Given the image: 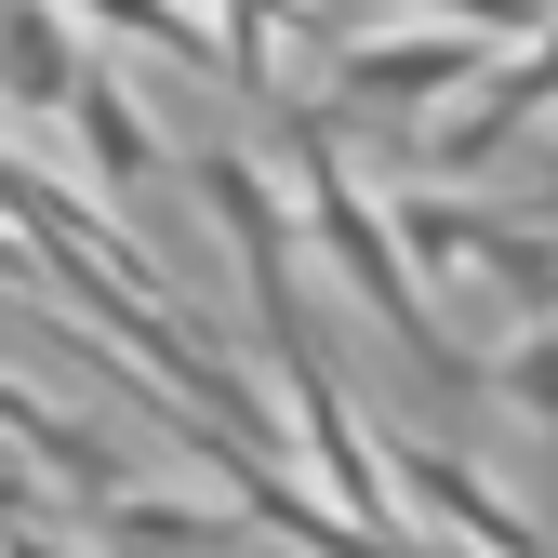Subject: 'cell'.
I'll use <instances>...</instances> for the list:
<instances>
[{"mask_svg": "<svg viewBox=\"0 0 558 558\" xmlns=\"http://www.w3.org/2000/svg\"><path fill=\"white\" fill-rule=\"evenodd\" d=\"M279 160H293V186H306V227L332 240V266L360 279V306H373V319L412 345V360L439 373V386H478V360L439 332V306H426V279H412V253L386 240V199L345 173V147H332V120H319V107H293V120H279Z\"/></svg>", "mask_w": 558, "mask_h": 558, "instance_id": "cell-1", "label": "cell"}, {"mask_svg": "<svg viewBox=\"0 0 558 558\" xmlns=\"http://www.w3.org/2000/svg\"><path fill=\"white\" fill-rule=\"evenodd\" d=\"M373 465H386V493H399L412 532H452L465 558H558L545 519H519V493H493L465 452H439V439H386Z\"/></svg>", "mask_w": 558, "mask_h": 558, "instance_id": "cell-2", "label": "cell"}, {"mask_svg": "<svg viewBox=\"0 0 558 558\" xmlns=\"http://www.w3.org/2000/svg\"><path fill=\"white\" fill-rule=\"evenodd\" d=\"M386 240L412 253V279H426V266H478V279H506L532 319H558V227L478 214V199H399V214H386Z\"/></svg>", "mask_w": 558, "mask_h": 558, "instance_id": "cell-3", "label": "cell"}, {"mask_svg": "<svg viewBox=\"0 0 558 558\" xmlns=\"http://www.w3.org/2000/svg\"><path fill=\"white\" fill-rule=\"evenodd\" d=\"M478 27H386V40H345L332 53V107L319 120H426L439 94L478 81Z\"/></svg>", "mask_w": 558, "mask_h": 558, "instance_id": "cell-4", "label": "cell"}, {"mask_svg": "<svg viewBox=\"0 0 558 558\" xmlns=\"http://www.w3.org/2000/svg\"><path fill=\"white\" fill-rule=\"evenodd\" d=\"M53 120L81 133V160H94V186H107V199H133V186L160 173V133H147V107L120 94V66H107V53H81V81H66V107H53Z\"/></svg>", "mask_w": 558, "mask_h": 558, "instance_id": "cell-5", "label": "cell"}, {"mask_svg": "<svg viewBox=\"0 0 558 558\" xmlns=\"http://www.w3.org/2000/svg\"><path fill=\"white\" fill-rule=\"evenodd\" d=\"M545 107H558V14L519 40V66H493V94H478L465 120H439V160H452V173H465V160H493L506 133H532Z\"/></svg>", "mask_w": 558, "mask_h": 558, "instance_id": "cell-6", "label": "cell"}, {"mask_svg": "<svg viewBox=\"0 0 558 558\" xmlns=\"http://www.w3.org/2000/svg\"><path fill=\"white\" fill-rule=\"evenodd\" d=\"M66 81H81V40H66V0H0V94L14 107H66Z\"/></svg>", "mask_w": 558, "mask_h": 558, "instance_id": "cell-7", "label": "cell"}, {"mask_svg": "<svg viewBox=\"0 0 558 558\" xmlns=\"http://www.w3.org/2000/svg\"><path fill=\"white\" fill-rule=\"evenodd\" d=\"M0 439H14L40 478H66V493H120L107 439H94V426H66V412H53V399H27V386H0Z\"/></svg>", "mask_w": 558, "mask_h": 558, "instance_id": "cell-8", "label": "cell"}, {"mask_svg": "<svg viewBox=\"0 0 558 558\" xmlns=\"http://www.w3.org/2000/svg\"><path fill=\"white\" fill-rule=\"evenodd\" d=\"M94 532L120 558H186V545H214V506H186V493H94Z\"/></svg>", "mask_w": 558, "mask_h": 558, "instance_id": "cell-9", "label": "cell"}, {"mask_svg": "<svg viewBox=\"0 0 558 558\" xmlns=\"http://www.w3.org/2000/svg\"><path fill=\"white\" fill-rule=\"evenodd\" d=\"M214 14H227V40H214L227 94H279V40H293L306 14H293V0H214Z\"/></svg>", "mask_w": 558, "mask_h": 558, "instance_id": "cell-10", "label": "cell"}, {"mask_svg": "<svg viewBox=\"0 0 558 558\" xmlns=\"http://www.w3.org/2000/svg\"><path fill=\"white\" fill-rule=\"evenodd\" d=\"M478 386H493L506 412H532V426L558 439V319H532V332L506 345V360H478Z\"/></svg>", "mask_w": 558, "mask_h": 558, "instance_id": "cell-11", "label": "cell"}, {"mask_svg": "<svg viewBox=\"0 0 558 558\" xmlns=\"http://www.w3.org/2000/svg\"><path fill=\"white\" fill-rule=\"evenodd\" d=\"M558 0H426V27H478V40H532Z\"/></svg>", "mask_w": 558, "mask_h": 558, "instance_id": "cell-12", "label": "cell"}]
</instances>
